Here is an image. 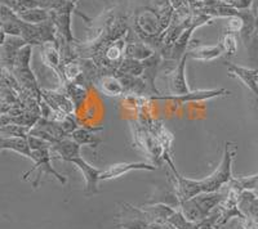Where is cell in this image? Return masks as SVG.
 Segmentation results:
<instances>
[{"instance_id": "10", "label": "cell", "mask_w": 258, "mask_h": 229, "mask_svg": "<svg viewBox=\"0 0 258 229\" xmlns=\"http://www.w3.org/2000/svg\"><path fill=\"white\" fill-rule=\"evenodd\" d=\"M41 98L45 100L52 107L53 111H56L57 113L61 116H66V114H75L77 109L74 106L73 100L68 97L66 93L63 91H54V90H45L41 89Z\"/></svg>"}, {"instance_id": "12", "label": "cell", "mask_w": 258, "mask_h": 229, "mask_svg": "<svg viewBox=\"0 0 258 229\" xmlns=\"http://www.w3.org/2000/svg\"><path fill=\"white\" fill-rule=\"evenodd\" d=\"M188 56L187 53L183 54L181 59L178 61L174 68L168 74L169 77V90L170 94L173 95H181L186 94L190 91L187 85V81H186V61H187Z\"/></svg>"}, {"instance_id": "26", "label": "cell", "mask_w": 258, "mask_h": 229, "mask_svg": "<svg viewBox=\"0 0 258 229\" xmlns=\"http://www.w3.org/2000/svg\"><path fill=\"white\" fill-rule=\"evenodd\" d=\"M178 210L182 214L185 215V217L187 220L192 221V223H199L203 219H206V217L203 216L202 211L199 210L197 203L194 202L192 198L187 201H181L178 206Z\"/></svg>"}, {"instance_id": "3", "label": "cell", "mask_w": 258, "mask_h": 229, "mask_svg": "<svg viewBox=\"0 0 258 229\" xmlns=\"http://www.w3.org/2000/svg\"><path fill=\"white\" fill-rule=\"evenodd\" d=\"M53 153H52V148H44V150H35L31 152V160L34 161V166L30 169L27 173H25L22 175V179L27 180L29 179V176L31 174L35 173L38 170V175L35 176V180L32 182V187L34 188H38L39 183H40L41 178H43V174L44 175H48V174H52L62 185L68 184V178L62 174H59L56 169L53 168L50 161H52Z\"/></svg>"}, {"instance_id": "34", "label": "cell", "mask_w": 258, "mask_h": 229, "mask_svg": "<svg viewBox=\"0 0 258 229\" xmlns=\"http://www.w3.org/2000/svg\"><path fill=\"white\" fill-rule=\"evenodd\" d=\"M236 229H245V226H244L243 224L240 223V224H239V225H238V228H236Z\"/></svg>"}, {"instance_id": "28", "label": "cell", "mask_w": 258, "mask_h": 229, "mask_svg": "<svg viewBox=\"0 0 258 229\" xmlns=\"http://www.w3.org/2000/svg\"><path fill=\"white\" fill-rule=\"evenodd\" d=\"M222 47L225 50V54L227 57H234L238 52V39L235 36V34L225 33L222 38Z\"/></svg>"}, {"instance_id": "15", "label": "cell", "mask_w": 258, "mask_h": 229, "mask_svg": "<svg viewBox=\"0 0 258 229\" xmlns=\"http://www.w3.org/2000/svg\"><path fill=\"white\" fill-rule=\"evenodd\" d=\"M199 43L197 41V44H192V41H190L187 52H186L188 58L197 59V61H202V62H209V61H213V59L220 58L222 54H225V50H223L222 44L200 45Z\"/></svg>"}, {"instance_id": "29", "label": "cell", "mask_w": 258, "mask_h": 229, "mask_svg": "<svg viewBox=\"0 0 258 229\" xmlns=\"http://www.w3.org/2000/svg\"><path fill=\"white\" fill-rule=\"evenodd\" d=\"M168 221H169L176 229H192L194 225H195V223L187 220L185 217V215L182 214L178 209L174 210V212L170 215Z\"/></svg>"}, {"instance_id": "24", "label": "cell", "mask_w": 258, "mask_h": 229, "mask_svg": "<svg viewBox=\"0 0 258 229\" xmlns=\"http://www.w3.org/2000/svg\"><path fill=\"white\" fill-rule=\"evenodd\" d=\"M2 150L13 151V152L20 153V155L25 156V157L31 159L32 151L31 148H30L27 138H24V137H3V141H2Z\"/></svg>"}, {"instance_id": "13", "label": "cell", "mask_w": 258, "mask_h": 229, "mask_svg": "<svg viewBox=\"0 0 258 229\" xmlns=\"http://www.w3.org/2000/svg\"><path fill=\"white\" fill-rule=\"evenodd\" d=\"M226 67L229 70L230 76L238 77L246 88L255 95L258 102V67L257 68H246L241 66L234 65L231 62H225Z\"/></svg>"}, {"instance_id": "1", "label": "cell", "mask_w": 258, "mask_h": 229, "mask_svg": "<svg viewBox=\"0 0 258 229\" xmlns=\"http://www.w3.org/2000/svg\"><path fill=\"white\" fill-rule=\"evenodd\" d=\"M231 146L232 143L226 142L222 161L218 165V168L211 175L200 180L203 192L221 191L234 178L232 176V162H234V157L236 155V147H234V150H231Z\"/></svg>"}, {"instance_id": "2", "label": "cell", "mask_w": 258, "mask_h": 229, "mask_svg": "<svg viewBox=\"0 0 258 229\" xmlns=\"http://www.w3.org/2000/svg\"><path fill=\"white\" fill-rule=\"evenodd\" d=\"M131 129H132V135L135 144L137 146L145 155H147L150 159L154 161V165L156 168H159V165H161L163 156H164V150L161 147L160 142L156 139L155 135L150 132L149 128L144 127L141 123L136 121H131Z\"/></svg>"}, {"instance_id": "31", "label": "cell", "mask_w": 258, "mask_h": 229, "mask_svg": "<svg viewBox=\"0 0 258 229\" xmlns=\"http://www.w3.org/2000/svg\"><path fill=\"white\" fill-rule=\"evenodd\" d=\"M59 124H61L62 129L64 130V133H66L69 137L79 128V125H78L77 123V119H75V114H66V118H64Z\"/></svg>"}, {"instance_id": "5", "label": "cell", "mask_w": 258, "mask_h": 229, "mask_svg": "<svg viewBox=\"0 0 258 229\" xmlns=\"http://www.w3.org/2000/svg\"><path fill=\"white\" fill-rule=\"evenodd\" d=\"M231 91L225 88L221 89H209V90H195L188 91L186 94L173 95V94H160V95H150L151 100H174L179 103L187 102H203V100L213 99L218 97H229Z\"/></svg>"}, {"instance_id": "21", "label": "cell", "mask_w": 258, "mask_h": 229, "mask_svg": "<svg viewBox=\"0 0 258 229\" xmlns=\"http://www.w3.org/2000/svg\"><path fill=\"white\" fill-rule=\"evenodd\" d=\"M96 85L106 97H124L126 94L123 84L115 74L101 76L97 80Z\"/></svg>"}, {"instance_id": "17", "label": "cell", "mask_w": 258, "mask_h": 229, "mask_svg": "<svg viewBox=\"0 0 258 229\" xmlns=\"http://www.w3.org/2000/svg\"><path fill=\"white\" fill-rule=\"evenodd\" d=\"M163 61H164V59H163V57H161V54L159 53V52H155L153 56L149 57V58L145 59V61H142L145 67L142 79L147 82V85L150 86V89H151L154 95L161 94L160 91H159V89L156 88L155 80L156 77H158L159 68H160V66L163 65Z\"/></svg>"}, {"instance_id": "25", "label": "cell", "mask_w": 258, "mask_h": 229, "mask_svg": "<svg viewBox=\"0 0 258 229\" xmlns=\"http://www.w3.org/2000/svg\"><path fill=\"white\" fill-rule=\"evenodd\" d=\"M17 16L21 21H24V22H26V24H31V25L41 24V22H44V21L49 20L50 18L49 11L45 8H41V7H36V8L29 9V11H26V12L20 13V15Z\"/></svg>"}, {"instance_id": "22", "label": "cell", "mask_w": 258, "mask_h": 229, "mask_svg": "<svg viewBox=\"0 0 258 229\" xmlns=\"http://www.w3.org/2000/svg\"><path fill=\"white\" fill-rule=\"evenodd\" d=\"M80 150H82V146L70 137L58 143L52 144V153L56 155V159L66 162H71L75 157L80 156Z\"/></svg>"}, {"instance_id": "8", "label": "cell", "mask_w": 258, "mask_h": 229, "mask_svg": "<svg viewBox=\"0 0 258 229\" xmlns=\"http://www.w3.org/2000/svg\"><path fill=\"white\" fill-rule=\"evenodd\" d=\"M126 38V45L125 50H124V57L125 58H132L136 61H145L149 57L153 56L156 50L153 47H150L145 41L138 38L137 34L133 30L129 29L128 33L125 35Z\"/></svg>"}, {"instance_id": "7", "label": "cell", "mask_w": 258, "mask_h": 229, "mask_svg": "<svg viewBox=\"0 0 258 229\" xmlns=\"http://www.w3.org/2000/svg\"><path fill=\"white\" fill-rule=\"evenodd\" d=\"M30 135L44 139V141L49 142L50 144H56L63 139L69 138V135L62 129L61 124L44 118L39 119L35 127L30 130Z\"/></svg>"}, {"instance_id": "11", "label": "cell", "mask_w": 258, "mask_h": 229, "mask_svg": "<svg viewBox=\"0 0 258 229\" xmlns=\"http://www.w3.org/2000/svg\"><path fill=\"white\" fill-rule=\"evenodd\" d=\"M133 170H156L155 165L146 164V162H119L109 166L107 169L101 170L100 179L101 180H110L119 178L121 175L131 173Z\"/></svg>"}, {"instance_id": "27", "label": "cell", "mask_w": 258, "mask_h": 229, "mask_svg": "<svg viewBox=\"0 0 258 229\" xmlns=\"http://www.w3.org/2000/svg\"><path fill=\"white\" fill-rule=\"evenodd\" d=\"M144 63L141 61H136V59L132 58H125L121 61L120 66L116 71L121 72V74L126 75H132V76H142L144 75Z\"/></svg>"}, {"instance_id": "33", "label": "cell", "mask_w": 258, "mask_h": 229, "mask_svg": "<svg viewBox=\"0 0 258 229\" xmlns=\"http://www.w3.org/2000/svg\"><path fill=\"white\" fill-rule=\"evenodd\" d=\"M2 141H3V135H0V152H2Z\"/></svg>"}, {"instance_id": "16", "label": "cell", "mask_w": 258, "mask_h": 229, "mask_svg": "<svg viewBox=\"0 0 258 229\" xmlns=\"http://www.w3.org/2000/svg\"><path fill=\"white\" fill-rule=\"evenodd\" d=\"M226 193H227V192H226ZM226 193H223L222 191L202 192V193H199L198 196L194 197L192 200L194 202L197 203V206L199 207L200 211H202L203 216L208 217L209 215L221 205V202L225 200Z\"/></svg>"}, {"instance_id": "32", "label": "cell", "mask_w": 258, "mask_h": 229, "mask_svg": "<svg viewBox=\"0 0 258 229\" xmlns=\"http://www.w3.org/2000/svg\"><path fill=\"white\" fill-rule=\"evenodd\" d=\"M253 15H254L255 35H258V0H253Z\"/></svg>"}, {"instance_id": "20", "label": "cell", "mask_w": 258, "mask_h": 229, "mask_svg": "<svg viewBox=\"0 0 258 229\" xmlns=\"http://www.w3.org/2000/svg\"><path fill=\"white\" fill-rule=\"evenodd\" d=\"M41 59L44 62V65L48 66L50 70L54 71V74L62 80V58L59 53L58 45L56 43H47V44L41 45Z\"/></svg>"}, {"instance_id": "4", "label": "cell", "mask_w": 258, "mask_h": 229, "mask_svg": "<svg viewBox=\"0 0 258 229\" xmlns=\"http://www.w3.org/2000/svg\"><path fill=\"white\" fill-rule=\"evenodd\" d=\"M164 161L168 162L170 171H172V175L170 176H172V180H173V187L176 189L179 201L191 200V198H194V197L198 196L199 193H202L203 188L200 180L185 178V176L177 170L172 157H167Z\"/></svg>"}, {"instance_id": "6", "label": "cell", "mask_w": 258, "mask_h": 229, "mask_svg": "<svg viewBox=\"0 0 258 229\" xmlns=\"http://www.w3.org/2000/svg\"><path fill=\"white\" fill-rule=\"evenodd\" d=\"M75 9H77V4L70 0L62 8L57 9V11H49L50 20L53 21V24L56 26L58 35L70 44H74L78 41L74 39L73 33H71V15H73V12H75Z\"/></svg>"}, {"instance_id": "30", "label": "cell", "mask_w": 258, "mask_h": 229, "mask_svg": "<svg viewBox=\"0 0 258 229\" xmlns=\"http://www.w3.org/2000/svg\"><path fill=\"white\" fill-rule=\"evenodd\" d=\"M243 26H244V21H243V18H241V16L240 15L232 16V17L227 18V24H226L225 33H231V34L241 33Z\"/></svg>"}, {"instance_id": "9", "label": "cell", "mask_w": 258, "mask_h": 229, "mask_svg": "<svg viewBox=\"0 0 258 229\" xmlns=\"http://www.w3.org/2000/svg\"><path fill=\"white\" fill-rule=\"evenodd\" d=\"M71 164H74L79 169L80 171L83 173L84 175V179L87 185H85V191L84 193L87 196H94L100 192V188H98V184H100L101 179H100V175H101V170L100 169L94 168L92 165H89L88 162L85 161L84 159L82 157V155L75 157V159L71 161Z\"/></svg>"}, {"instance_id": "14", "label": "cell", "mask_w": 258, "mask_h": 229, "mask_svg": "<svg viewBox=\"0 0 258 229\" xmlns=\"http://www.w3.org/2000/svg\"><path fill=\"white\" fill-rule=\"evenodd\" d=\"M25 45H26V41L21 36H7L6 43L0 48V58L7 70L12 71L15 68L18 52Z\"/></svg>"}, {"instance_id": "35", "label": "cell", "mask_w": 258, "mask_h": 229, "mask_svg": "<svg viewBox=\"0 0 258 229\" xmlns=\"http://www.w3.org/2000/svg\"><path fill=\"white\" fill-rule=\"evenodd\" d=\"M71 2H74V3L77 4V2H78V0H71ZM103 2H107V0H103Z\"/></svg>"}, {"instance_id": "23", "label": "cell", "mask_w": 258, "mask_h": 229, "mask_svg": "<svg viewBox=\"0 0 258 229\" xmlns=\"http://www.w3.org/2000/svg\"><path fill=\"white\" fill-rule=\"evenodd\" d=\"M62 88H63V93H66L68 97L73 100L75 109L78 111L82 108L87 99V95H88L87 88L79 82H63Z\"/></svg>"}, {"instance_id": "18", "label": "cell", "mask_w": 258, "mask_h": 229, "mask_svg": "<svg viewBox=\"0 0 258 229\" xmlns=\"http://www.w3.org/2000/svg\"><path fill=\"white\" fill-rule=\"evenodd\" d=\"M150 132L153 133L156 137L159 142H160L161 147L164 150V156H163V160H165L167 157H172V148H173V142H174V135L170 133V130L168 129L164 125V123L161 121L153 120L149 125Z\"/></svg>"}, {"instance_id": "19", "label": "cell", "mask_w": 258, "mask_h": 229, "mask_svg": "<svg viewBox=\"0 0 258 229\" xmlns=\"http://www.w3.org/2000/svg\"><path fill=\"white\" fill-rule=\"evenodd\" d=\"M102 130V127H79L70 135V138L80 144L82 147L89 146L92 148H97L102 143V139L97 134Z\"/></svg>"}]
</instances>
